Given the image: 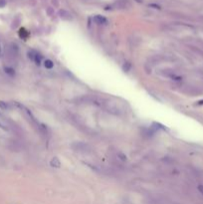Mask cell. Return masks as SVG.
<instances>
[{
  "mask_svg": "<svg viewBox=\"0 0 203 204\" xmlns=\"http://www.w3.org/2000/svg\"><path fill=\"white\" fill-rule=\"evenodd\" d=\"M198 190H199V192L203 195V185H199V186H198Z\"/></svg>",
  "mask_w": 203,
  "mask_h": 204,
  "instance_id": "11",
  "label": "cell"
},
{
  "mask_svg": "<svg viewBox=\"0 0 203 204\" xmlns=\"http://www.w3.org/2000/svg\"><path fill=\"white\" fill-rule=\"evenodd\" d=\"M44 66H45L46 69H53V67H54V63L53 61H51V60H45V62H44Z\"/></svg>",
  "mask_w": 203,
  "mask_h": 204,
  "instance_id": "5",
  "label": "cell"
},
{
  "mask_svg": "<svg viewBox=\"0 0 203 204\" xmlns=\"http://www.w3.org/2000/svg\"><path fill=\"white\" fill-rule=\"evenodd\" d=\"M118 157L121 159L122 161H127V155L124 153H123V152H119L118 153Z\"/></svg>",
  "mask_w": 203,
  "mask_h": 204,
  "instance_id": "7",
  "label": "cell"
},
{
  "mask_svg": "<svg viewBox=\"0 0 203 204\" xmlns=\"http://www.w3.org/2000/svg\"><path fill=\"white\" fill-rule=\"evenodd\" d=\"M28 57L29 59L32 60L33 62H35L36 65H41V62H42V56L38 53V52H35V51H30L28 52Z\"/></svg>",
  "mask_w": 203,
  "mask_h": 204,
  "instance_id": "1",
  "label": "cell"
},
{
  "mask_svg": "<svg viewBox=\"0 0 203 204\" xmlns=\"http://www.w3.org/2000/svg\"><path fill=\"white\" fill-rule=\"evenodd\" d=\"M50 165L55 167V168H60L61 167V161L58 157H53L50 160Z\"/></svg>",
  "mask_w": 203,
  "mask_h": 204,
  "instance_id": "2",
  "label": "cell"
},
{
  "mask_svg": "<svg viewBox=\"0 0 203 204\" xmlns=\"http://www.w3.org/2000/svg\"><path fill=\"white\" fill-rule=\"evenodd\" d=\"M4 72L6 73L9 77H14L15 74H16V73H15V70L13 69V68H11V67H5L4 68Z\"/></svg>",
  "mask_w": 203,
  "mask_h": 204,
  "instance_id": "3",
  "label": "cell"
},
{
  "mask_svg": "<svg viewBox=\"0 0 203 204\" xmlns=\"http://www.w3.org/2000/svg\"><path fill=\"white\" fill-rule=\"evenodd\" d=\"M0 129H2L3 130H5V132H7V130H8V127H7L5 125L2 124V122H0Z\"/></svg>",
  "mask_w": 203,
  "mask_h": 204,
  "instance_id": "9",
  "label": "cell"
},
{
  "mask_svg": "<svg viewBox=\"0 0 203 204\" xmlns=\"http://www.w3.org/2000/svg\"><path fill=\"white\" fill-rule=\"evenodd\" d=\"M6 5V1L5 0H0V7H3Z\"/></svg>",
  "mask_w": 203,
  "mask_h": 204,
  "instance_id": "10",
  "label": "cell"
},
{
  "mask_svg": "<svg viewBox=\"0 0 203 204\" xmlns=\"http://www.w3.org/2000/svg\"><path fill=\"white\" fill-rule=\"evenodd\" d=\"M9 104L6 103L4 101H0V109L3 110V111H6V110H9Z\"/></svg>",
  "mask_w": 203,
  "mask_h": 204,
  "instance_id": "6",
  "label": "cell"
},
{
  "mask_svg": "<svg viewBox=\"0 0 203 204\" xmlns=\"http://www.w3.org/2000/svg\"><path fill=\"white\" fill-rule=\"evenodd\" d=\"M95 21L97 23H99V24H107V23H108V21H107L106 18L102 17V16H96L95 17Z\"/></svg>",
  "mask_w": 203,
  "mask_h": 204,
  "instance_id": "4",
  "label": "cell"
},
{
  "mask_svg": "<svg viewBox=\"0 0 203 204\" xmlns=\"http://www.w3.org/2000/svg\"><path fill=\"white\" fill-rule=\"evenodd\" d=\"M131 64H129V63H126V64H124V71H127V72H129V69H131Z\"/></svg>",
  "mask_w": 203,
  "mask_h": 204,
  "instance_id": "8",
  "label": "cell"
}]
</instances>
